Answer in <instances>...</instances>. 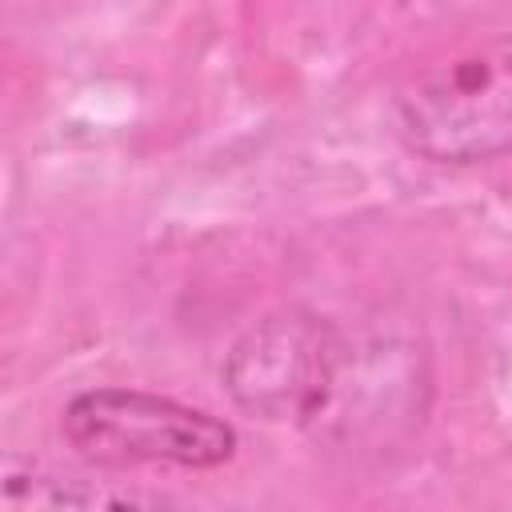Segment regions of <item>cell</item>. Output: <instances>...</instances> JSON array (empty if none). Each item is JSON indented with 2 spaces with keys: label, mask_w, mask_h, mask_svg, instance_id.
Listing matches in <instances>:
<instances>
[{
  "label": "cell",
  "mask_w": 512,
  "mask_h": 512,
  "mask_svg": "<svg viewBox=\"0 0 512 512\" xmlns=\"http://www.w3.org/2000/svg\"><path fill=\"white\" fill-rule=\"evenodd\" d=\"M220 380L232 404L264 424H288L328 444H356L420 412L412 352L360 344L344 324L312 308H272L224 352Z\"/></svg>",
  "instance_id": "obj_1"
},
{
  "label": "cell",
  "mask_w": 512,
  "mask_h": 512,
  "mask_svg": "<svg viewBox=\"0 0 512 512\" xmlns=\"http://www.w3.org/2000/svg\"><path fill=\"white\" fill-rule=\"evenodd\" d=\"M396 140L444 168L512 156V32L456 48L408 72L392 92Z\"/></svg>",
  "instance_id": "obj_2"
},
{
  "label": "cell",
  "mask_w": 512,
  "mask_h": 512,
  "mask_svg": "<svg viewBox=\"0 0 512 512\" xmlns=\"http://www.w3.org/2000/svg\"><path fill=\"white\" fill-rule=\"evenodd\" d=\"M64 444L92 468L212 472L240 448L236 428L188 400L132 384H96L60 408Z\"/></svg>",
  "instance_id": "obj_3"
},
{
  "label": "cell",
  "mask_w": 512,
  "mask_h": 512,
  "mask_svg": "<svg viewBox=\"0 0 512 512\" xmlns=\"http://www.w3.org/2000/svg\"><path fill=\"white\" fill-rule=\"evenodd\" d=\"M0 512H176V504L140 484L60 472L8 456Z\"/></svg>",
  "instance_id": "obj_4"
}]
</instances>
